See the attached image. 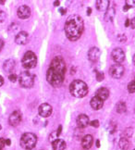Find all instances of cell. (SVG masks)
<instances>
[{"label": "cell", "instance_id": "cell-23", "mask_svg": "<svg viewBox=\"0 0 135 150\" xmlns=\"http://www.w3.org/2000/svg\"><path fill=\"white\" fill-rule=\"evenodd\" d=\"M116 109H117V112L118 113H124L126 112L127 110V106H126V103L124 102H119L118 104H117V106H116Z\"/></svg>", "mask_w": 135, "mask_h": 150}, {"label": "cell", "instance_id": "cell-11", "mask_svg": "<svg viewBox=\"0 0 135 150\" xmlns=\"http://www.w3.org/2000/svg\"><path fill=\"white\" fill-rule=\"evenodd\" d=\"M90 123L89 117L85 114H81L77 118V125L80 129H83L85 127H87Z\"/></svg>", "mask_w": 135, "mask_h": 150}, {"label": "cell", "instance_id": "cell-35", "mask_svg": "<svg viewBox=\"0 0 135 150\" xmlns=\"http://www.w3.org/2000/svg\"><path fill=\"white\" fill-rule=\"evenodd\" d=\"M3 47H4V41L0 38V51L3 49Z\"/></svg>", "mask_w": 135, "mask_h": 150}, {"label": "cell", "instance_id": "cell-5", "mask_svg": "<svg viewBox=\"0 0 135 150\" xmlns=\"http://www.w3.org/2000/svg\"><path fill=\"white\" fill-rule=\"evenodd\" d=\"M21 63H22V66L24 69H26V70H31V69L36 66V63H37L36 55L32 51L26 52L22 57Z\"/></svg>", "mask_w": 135, "mask_h": 150}, {"label": "cell", "instance_id": "cell-45", "mask_svg": "<svg viewBox=\"0 0 135 150\" xmlns=\"http://www.w3.org/2000/svg\"><path fill=\"white\" fill-rule=\"evenodd\" d=\"M4 3H5L4 0H2V1H1V0H0V4H1V5H4Z\"/></svg>", "mask_w": 135, "mask_h": 150}, {"label": "cell", "instance_id": "cell-24", "mask_svg": "<svg viewBox=\"0 0 135 150\" xmlns=\"http://www.w3.org/2000/svg\"><path fill=\"white\" fill-rule=\"evenodd\" d=\"M128 91H129V93H131V94L135 93V82L134 81H132V82H131L128 84Z\"/></svg>", "mask_w": 135, "mask_h": 150}, {"label": "cell", "instance_id": "cell-29", "mask_svg": "<svg viewBox=\"0 0 135 150\" xmlns=\"http://www.w3.org/2000/svg\"><path fill=\"white\" fill-rule=\"evenodd\" d=\"M6 17H7V15H6V13L4 12V11L0 10V23L3 22L6 20Z\"/></svg>", "mask_w": 135, "mask_h": 150}, {"label": "cell", "instance_id": "cell-32", "mask_svg": "<svg viewBox=\"0 0 135 150\" xmlns=\"http://www.w3.org/2000/svg\"><path fill=\"white\" fill-rule=\"evenodd\" d=\"M6 146V139L4 138H0V147L3 148Z\"/></svg>", "mask_w": 135, "mask_h": 150}, {"label": "cell", "instance_id": "cell-16", "mask_svg": "<svg viewBox=\"0 0 135 150\" xmlns=\"http://www.w3.org/2000/svg\"><path fill=\"white\" fill-rule=\"evenodd\" d=\"M95 96H97L98 98H100L101 100L105 101V100H107L108 98V96H109V91H108L107 88L101 87V88H99L96 91Z\"/></svg>", "mask_w": 135, "mask_h": 150}, {"label": "cell", "instance_id": "cell-34", "mask_svg": "<svg viewBox=\"0 0 135 150\" xmlns=\"http://www.w3.org/2000/svg\"><path fill=\"white\" fill-rule=\"evenodd\" d=\"M131 8H132V7H131L130 5H128V4H125V6H124V7H123V10H124L125 12H126V11H128L129 9H131Z\"/></svg>", "mask_w": 135, "mask_h": 150}, {"label": "cell", "instance_id": "cell-43", "mask_svg": "<svg viewBox=\"0 0 135 150\" xmlns=\"http://www.w3.org/2000/svg\"><path fill=\"white\" fill-rule=\"evenodd\" d=\"M96 147H100V141L96 140Z\"/></svg>", "mask_w": 135, "mask_h": 150}, {"label": "cell", "instance_id": "cell-28", "mask_svg": "<svg viewBox=\"0 0 135 150\" xmlns=\"http://www.w3.org/2000/svg\"><path fill=\"white\" fill-rule=\"evenodd\" d=\"M8 79H9V80H10L12 83H15L16 81L18 80V77H17V75H16V74H14V73H11V74H9Z\"/></svg>", "mask_w": 135, "mask_h": 150}, {"label": "cell", "instance_id": "cell-46", "mask_svg": "<svg viewBox=\"0 0 135 150\" xmlns=\"http://www.w3.org/2000/svg\"><path fill=\"white\" fill-rule=\"evenodd\" d=\"M1 129H2V126H1V125H0V130H1Z\"/></svg>", "mask_w": 135, "mask_h": 150}, {"label": "cell", "instance_id": "cell-18", "mask_svg": "<svg viewBox=\"0 0 135 150\" xmlns=\"http://www.w3.org/2000/svg\"><path fill=\"white\" fill-rule=\"evenodd\" d=\"M110 2L108 0H98L96 1V8L99 11H107L109 8Z\"/></svg>", "mask_w": 135, "mask_h": 150}, {"label": "cell", "instance_id": "cell-42", "mask_svg": "<svg viewBox=\"0 0 135 150\" xmlns=\"http://www.w3.org/2000/svg\"><path fill=\"white\" fill-rule=\"evenodd\" d=\"M60 5V2L59 1H55L54 2V6H56V7H57V6H59Z\"/></svg>", "mask_w": 135, "mask_h": 150}, {"label": "cell", "instance_id": "cell-40", "mask_svg": "<svg viewBox=\"0 0 135 150\" xmlns=\"http://www.w3.org/2000/svg\"><path fill=\"white\" fill-rule=\"evenodd\" d=\"M129 26H130V20L127 19L125 21V27H129Z\"/></svg>", "mask_w": 135, "mask_h": 150}, {"label": "cell", "instance_id": "cell-31", "mask_svg": "<svg viewBox=\"0 0 135 150\" xmlns=\"http://www.w3.org/2000/svg\"><path fill=\"white\" fill-rule=\"evenodd\" d=\"M125 135H126V137L125 138H127V137H131V135H132V134H133V131L130 128V129H127L126 130V132H125Z\"/></svg>", "mask_w": 135, "mask_h": 150}, {"label": "cell", "instance_id": "cell-13", "mask_svg": "<svg viewBox=\"0 0 135 150\" xmlns=\"http://www.w3.org/2000/svg\"><path fill=\"white\" fill-rule=\"evenodd\" d=\"M99 57H100V50H99L98 47H92L88 51V59L92 62L97 61Z\"/></svg>", "mask_w": 135, "mask_h": 150}, {"label": "cell", "instance_id": "cell-14", "mask_svg": "<svg viewBox=\"0 0 135 150\" xmlns=\"http://www.w3.org/2000/svg\"><path fill=\"white\" fill-rule=\"evenodd\" d=\"M28 38H29V35H28V33L26 32H20V33H19L16 35V37H15V42L18 45H22L27 44Z\"/></svg>", "mask_w": 135, "mask_h": 150}, {"label": "cell", "instance_id": "cell-37", "mask_svg": "<svg viewBox=\"0 0 135 150\" xmlns=\"http://www.w3.org/2000/svg\"><path fill=\"white\" fill-rule=\"evenodd\" d=\"M61 131H62V126L60 125L59 127H58V129H57V134H58V136H59L60 135V134H61Z\"/></svg>", "mask_w": 135, "mask_h": 150}, {"label": "cell", "instance_id": "cell-12", "mask_svg": "<svg viewBox=\"0 0 135 150\" xmlns=\"http://www.w3.org/2000/svg\"><path fill=\"white\" fill-rule=\"evenodd\" d=\"M21 122V115L19 111H14L12 114L9 116L8 122L11 126H17L19 125Z\"/></svg>", "mask_w": 135, "mask_h": 150}, {"label": "cell", "instance_id": "cell-36", "mask_svg": "<svg viewBox=\"0 0 135 150\" xmlns=\"http://www.w3.org/2000/svg\"><path fill=\"white\" fill-rule=\"evenodd\" d=\"M59 13H60L61 15H64V14L66 13V9H65V8H59Z\"/></svg>", "mask_w": 135, "mask_h": 150}, {"label": "cell", "instance_id": "cell-25", "mask_svg": "<svg viewBox=\"0 0 135 150\" xmlns=\"http://www.w3.org/2000/svg\"><path fill=\"white\" fill-rule=\"evenodd\" d=\"M57 137H58L57 132H53L52 134H50V136H49V140H50V142H54L55 140L58 139Z\"/></svg>", "mask_w": 135, "mask_h": 150}, {"label": "cell", "instance_id": "cell-19", "mask_svg": "<svg viewBox=\"0 0 135 150\" xmlns=\"http://www.w3.org/2000/svg\"><path fill=\"white\" fill-rule=\"evenodd\" d=\"M52 147L54 150H65L66 142L62 139H57L52 142Z\"/></svg>", "mask_w": 135, "mask_h": 150}, {"label": "cell", "instance_id": "cell-48", "mask_svg": "<svg viewBox=\"0 0 135 150\" xmlns=\"http://www.w3.org/2000/svg\"><path fill=\"white\" fill-rule=\"evenodd\" d=\"M134 82H135V79H134Z\"/></svg>", "mask_w": 135, "mask_h": 150}, {"label": "cell", "instance_id": "cell-49", "mask_svg": "<svg viewBox=\"0 0 135 150\" xmlns=\"http://www.w3.org/2000/svg\"><path fill=\"white\" fill-rule=\"evenodd\" d=\"M134 150H135V149H134Z\"/></svg>", "mask_w": 135, "mask_h": 150}, {"label": "cell", "instance_id": "cell-22", "mask_svg": "<svg viewBox=\"0 0 135 150\" xmlns=\"http://www.w3.org/2000/svg\"><path fill=\"white\" fill-rule=\"evenodd\" d=\"M119 147H120L121 149H123V150H127L129 147H130V142L128 141L127 138L122 137L121 139L119 140Z\"/></svg>", "mask_w": 135, "mask_h": 150}, {"label": "cell", "instance_id": "cell-9", "mask_svg": "<svg viewBox=\"0 0 135 150\" xmlns=\"http://www.w3.org/2000/svg\"><path fill=\"white\" fill-rule=\"evenodd\" d=\"M39 114L44 118H47L52 114V107L47 103H43L39 107Z\"/></svg>", "mask_w": 135, "mask_h": 150}, {"label": "cell", "instance_id": "cell-39", "mask_svg": "<svg viewBox=\"0 0 135 150\" xmlns=\"http://www.w3.org/2000/svg\"><path fill=\"white\" fill-rule=\"evenodd\" d=\"M10 145H11V140L6 139V146H10Z\"/></svg>", "mask_w": 135, "mask_h": 150}, {"label": "cell", "instance_id": "cell-21", "mask_svg": "<svg viewBox=\"0 0 135 150\" xmlns=\"http://www.w3.org/2000/svg\"><path fill=\"white\" fill-rule=\"evenodd\" d=\"M116 14L114 8H108V9L105 13V21H112Z\"/></svg>", "mask_w": 135, "mask_h": 150}, {"label": "cell", "instance_id": "cell-41", "mask_svg": "<svg viewBox=\"0 0 135 150\" xmlns=\"http://www.w3.org/2000/svg\"><path fill=\"white\" fill-rule=\"evenodd\" d=\"M91 13H92V8H87V15L89 16V15H91Z\"/></svg>", "mask_w": 135, "mask_h": 150}, {"label": "cell", "instance_id": "cell-20", "mask_svg": "<svg viewBox=\"0 0 135 150\" xmlns=\"http://www.w3.org/2000/svg\"><path fill=\"white\" fill-rule=\"evenodd\" d=\"M14 67H15V61L13 59H8L4 62V65H3V69L5 71L7 72H11L14 70Z\"/></svg>", "mask_w": 135, "mask_h": 150}, {"label": "cell", "instance_id": "cell-30", "mask_svg": "<svg viewBox=\"0 0 135 150\" xmlns=\"http://www.w3.org/2000/svg\"><path fill=\"white\" fill-rule=\"evenodd\" d=\"M89 124L93 127H95V128H97V127H99V120H92V122H90Z\"/></svg>", "mask_w": 135, "mask_h": 150}, {"label": "cell", "instance_id": "cell-17", "mask_svg": "<svg viewBox=\"0 0 135 150\" xmlns=\"http://www.w3.org/2000/svg\"><path fill=\"white\" fill-rule=\"evenodd\" d=\"M93 136L91 134H87L81 139V146L84 149H89L93 146Z\"/></svg>", "mask_w": 135, "mask_h": 150}, {"label": "cell", "instance_id": "cell-4", "mask_svg": "<svg viewBox=\"0 0 135 150\" xmlns=\"http://www.w3.org/2000/svg\"><path fill=\"white\" fill-rule=\"evenodd\" d=\"M37 143V137L33 132H26V134H22L20 138V146L22 148L31 150L33 149Z\"/></svg>", "mask_w": 135, "mask_h": 150}, {"label": "cell", "instance_id": "cell-44", "mask_svg": "<svg viewBox=\"0 0 135 150\" xmlns=\"http://www.w3.org/2000/svg\"><path fill=\"white\" fill-rule=\"evenodd\" d=\"M132 62H133V64L135 65V54H134V56H133V57H132Z\"/></svg>", "mask_w": 135, "mask_h": 150}, {"label": "cell", "instance_id": "cell-8", "mask_svg": "<svg viewBox=\"0 0 135 150\" xmlns=\"http://www.w3.org/2000/svg\"><path fill=\"white\" fill-rule=\"evenodd\" d=\"M111 56H112L113 60L116 63H118V64H121V63L125 60V52L119 47L114 48L112 50Z\"/></svg>", "mask_w": 135, "mask_h": 150}, {"label": "cell", "instance_id": "cell-27", "mask_svg": "<svg viewBox=\"0 0 135 150\" xmlns=\"http://www.w3.org/2000/svg\"><path fill=\"white\" fill-rule=\"evenodd\" d=\"M118 39L119 40L120 43H124L127 41V37H126L125 34H119V35L118 36Z\"/></svg>", "mask_w": 135, "mask_h": 150}, {"label": "cell", "instance_id": "cell-47", "mask_svg": "<svg viewBox=\"0 0 135 150\" xmlns=\"http://www.w3.org/2000/svg\"><path fill=\"white\" fill-rule=\"evenodd\" d=\"M0 150H2V148H1V147H0Z\"/></svg>", "mask_w": 135, "mask_h": 150}, {"label": "cell", "instance_id": "cell-33", "mask_svg": "<svg viewBox=\"0 0 135 150\" xmlns=\"http://www.w3.org/2000/svg\"><path fill=\"white\" fill-rule=\"evenodd\" d=\"M130 26L132 29H135V18H133L132 20H130Z\"/></svg>", "mask_w": 135, "mask_h": 150}, {"label": "cell", "instance_id": "cell-38", "mask_svg": "<svg viewBox=\"0 0 135 150\" xmlns=\"http://www.w3.org/2000/svg\"><path fill=\"white\" fill-rule=\"evenodd\" d=\"M3 84H4V78L0 75V87H1Z\"/></svg>", "mask_w": 135, "mask_h": 150}, {"label": "cell", "instance_id": "cell-26", "mask_svg": "<svg viewBox=\"0 0 135 150\" xmlns=\"http://www.w3.org/2000/svg\"><path fill=\"white\" fill-rule=\"evenodd\" d=\"M104 77H105V75H104L103 72H100V71L96 72V80L98 81V82H101V81H103Z\"/></svg>", "mask_w": 135, "mask_h": 150}, {"label": "cell", "instance_id": "cell-6", "mask_svg": "<svg viewBox=\"0 0 135 150\" xmlns=\"http://www.w3.org/2000/svg\"><path fill=\"white\" fill-rule=\"evenodd\" d=\"M19 81H20V84L22 86V87L30 88V87H32V86L33 85L34 78H33V75L31 74L30 72L23 71L20 75Z\"/></svg>", "mask_w": 135, "mask_h": 150}, {"label": "cell", "instance_id": "cell-15", "mask_svg": "<svg viewBox=\"0 0 135 150\" xmlns=\"http://www.w3.org/2000/svg\"><path fill=\"white\" fill-rule=\"evenodd\" d=\"M90 104H91V107L93 109H95V110H99V109L103 108L104 101L101 100L100 98H98L97 96H93L91 99Z\"/></svg>", "mask_w": 135, "mask_h": 150}, {"label": "cell", "instance_id": "cell-3", "mask_svg": "<svg viewBox=\"0 0 135 150\" xmlns=\"http://www.w3.org/2000/svg\"><path fill=\"white\" fill-rule=\"evenodd\" d=\"M69 92L73 96L81 98L88 94V86L83 81L75 80L69 85Z\"/></svg>", "mask_w": 135, "mask_h": 150}, {"label": "cell", "instance_id": "cell-2", "mask_svg": "<svg viewBox=\"0 0 135 150\" xmlns=\"http://www.w3.org/2000/svg\"><path fill=\"white\" fill-rule=\"evenodd\" d=\"M83 21L79 15L69 16L65 22V33L70 41H77L83 32Z\"/></svg>", "mask_w": 135, "mask_h": 150}, {"label": "cell", "instance_id": "cell-7", "mask_svg": "<svg viewBox=\"0 0 135 150\" xmlns=\"http://www.w3.org/2000/svg\"><path fill=\"white\" fill-rule=\"evenodd\" d=\"M125 69L121 64H118V63H115L109 69V74L110 76L114 78V79H120L123 74H124Z\"/></svg>", "mask_w": 135, "mask_h": 150}, {"label": "cell", "instance_id": "cell-1", "mask_svg": "<svg viewBox=\"0 0 135 150\" xmlns=\"http://www.w3.org/2000/svg\"><path fill=\"white\" fill-rule=\"evenodd\" d=\"M66 63L61 57H56L51 61L50 67L46 72V80L54 87L60 86L65 78Z\"/></svg>", "mask_w": 135, "mask_h": 150}, {"label": "cell", "instance_id": "cell-10", "mask_svg": "<svg viewBox=\"0 0 135 150\" xmlns=\"http://www.w3.org/2000/svg\"><path fill=\"white\" fill-rule=\"evenodd\" d=\"M17 14L19 16V18L25 20L28 19L29 17L31 16V8L28 7V6H20V7L18 8Z\"/></svg>", "mask_w": 135, "mask_h": 150}]
</instances>
